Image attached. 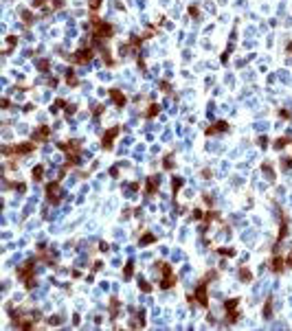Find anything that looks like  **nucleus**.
Listing matches in <instances>:
<instances>
[{
	"label": "nucleus",
	"instance_id": "obj_3",
	"mask_svg": "<svg viewBox=\"0 0 292 331\" xmlns=\"http://www.w3.org/2000/svg\"><path fill=\"white\" fill-rule=\"evenodd\" d=\"M90 7H92V9H97V7H99V0H90Z\"/></svg>",
	"mask_w": 292,
	"mask_h": 331
},
{
	"label": "nucleus",
	"instance_id": "obj_1",
	"mask_svg": "<svg viewBox=\"0 0 292 331\" xmlns=\"http://www.w3.org/2000/svg\"><path fill=\"white\" fill-rule=\"evenodd\" d=\"M117 134H119V127H114V130H110V132H108V136L103 138V145H106V147H110V145H112L110 141H112V138H114Z\"/></svg>",
	"mask_w": 292,
	"mask_h": 331
},
{
	"label": "nucleus",
	"instance_id": "obj_2",
	"mask_svg": "<svg viewBox=\"0 0 292 331\" xmlns=\"http://www.w3.org/2000/svg\"><path fill=\"white\" fill-rule=\"evenodd\" d=\"M112 99H114V101H117L119 105H123V103H125V99H123V96H121V94H119L117 90H112Z\"/></svg>",
	"mask_w": 292,
	"mask_h": 331
}]
</instances>
